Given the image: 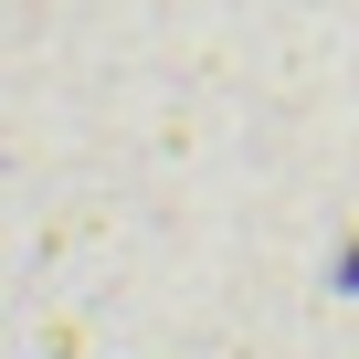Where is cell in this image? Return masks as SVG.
I'll use <instances>...</instances> for the list:
<instances>
[{"label":"cell","mask_w":359,"mask_h":359,"mask_svg":"<svg viewBox=\"0 0 359 359\" xmlns=\"http://www.w3.org/2000/svg\"><path fill=\"white\" fill-rule=\"evenodd\" d=\"M348 285H359V254H348Z\"/></svg>","instance_id":"1"}]
</instances>
